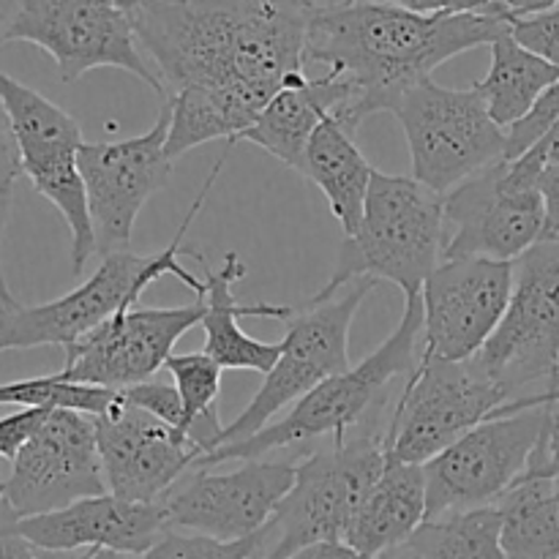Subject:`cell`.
<instances>
[{
	"label": "cell",
	"mask_w": 559,
	"mask_h": 559,
	"mask_svg": "<svg viewBox=\"0 0 559 559\" xmlns=\"http://www.w3.org/2000/svg\"><path fill=\"white\" fill-rule=\"evenodd\" d=\"M123 5L162 80L164 98L202 93L227 123L229 145L278 93L309 80L311 0H131Z\"/></svg>",
	"instance_id": "obj_1"
},
{
	"label": "cell",
	"mask_w": 559,
	"mask_h": 559,
	"mask_svg": "<svg viewBox=\"0 0 559 559\" xmlns=\"http://www.w3.org/2000/svg\"><path fill=\"white\" fill-rule=\"evenodd\" d=\"M511 16L513 0H311L306 63L391 112L437 66L511 33Z\"/></svg>",
	"instance_id": "obj_2"
},
{
	"label": "cell",
	"mask_w": 559,
	"mask_h": 559,
	"mask_svg": "<svg viewBox=\"0 0 559 559\" xmlns=\"http://www.w3.org/2000/svg\"><path fill=\"white\" fill-rule=\"evenodd\" d=\"M229 151H233V145L227 142L218 162L207 173L194 205L180 222L173 243L164 246V251H158L156 257H136L131 251H115V254L102 257V265L96 267L91 278H85V284L66 293L63 298L49 300V304L22 306L16 300L14 306L0 311V353L31 347H74L80 338L112 320L118 311L134 309L142 293L162 276H175L178 282H183L186 287L194 289V298L205 295V278H197L194 273L180 267L178 257L189 254L194 260L200 257L197 249H186L183 238L189 233V224L200 216Z\"/></svg>",
	"instance_id": "obj_3"
},
{
	"label": "cell",
	"mask_w": 559,
	"mask_h": 559,
	"mask_svg": "<svg viewBox=\"0 0 559 559\" xmlns=\"http://www.w3.org/2000/svg\"><path fill=\"white\" fill-rule=\"evenodd\" d=\"M420 338H424V300L418 293L413 298H404L396 331L364 364L325 380L309 396L300 399L282 420L265 426L249 440L218 448L211 456L200 459L191 469H207L211 464L222 462H260L271 451L304 445L320 437L344 442L347 431L364 424L366 415H371V409L382 404L388 385L396 377L413 374L420 360Z\"/></svg>",
	"instance_id": "obj_4"
},
{
	"label": "cell",
	"mask_w": 559,
	"mask_h": 559,
	"mask_svg": "<svg viewBox=\"0 0 559 559\" xmlns=\"http://www.w3.org/2000/svg\"><path fill=\"white\" fill-rule=\"evenodd\" d=\"M445 197L435 194L413 175H385L374 169L364 222L355 238H344L336 271L320 289L333 295L349 282H391L413 298L442 262Z\"/></svg>",
	"instance_id": "obj_5"
},
{
	"label": "cell",
	"mask_w": 559,
	"mask_h": 559,
	"mask_svg": "<svg viewBox=\"0 0 559 559\" xmlns=\"http://www.w3.org/2000/svg\"><path fill=\"white\" fill-rule=\"evenodd\" d=\"M388 462L385 437L364 435L333 442L298 464L295 486L262 530L257 559H289L325 540H344L347 530Z\"/></svg>",
	"instance_id": "obj_6"
},
{
	"label": "cell",
	"mask_w": 559,
	"mask_h": 559,
	"mask_svg": "<svg viewBox=\"0 0 559 559\" xmlns=\"http://www.w3.org/2000/svg\"><path fill=\"white\" fill-rule=\"evenodd\" d=\"M407 140L413 178L435 194H451L464 180L506 162V131L491 120L473 87L453 91L426 80L391 109Z\"/></svg>",
	"instance_id": "obj_7"
},
{
	"label": "cell",
	"mask_w": 559,
	"mask_h": 559,
	"mask_svg": "<svg viewBox=\"0 0 559 559\" xmlns=\"http://www.w3.org/2000/svg\"><path fill=\"white\" fill-rule=\"evenodd\" d=\"M0 109L20 173L69 224L71 271L80 276L87 260L96 254L85 180L80 175V147L85 145L80 123L5 71H0Z\"/></svg>",
	"instance_id": "obj_8"
},
{
	"label": "cell",
	"mask_w": 559,
	"mask_h": 559,
	"mask_svg": "<svg viewBox=\"0 0 559 559\" xmlns=\"http://www.w3.org/2000/svg\"><path fill=\"white\" fill-rule=\"evenodd\" d=\"M374 284L371 278H358L333 295L317 293L304 311H295L276 366L265 374L249 407L224 426L218 448L249 440L271 426L273 415L287 404H298L317 385L349 371V328Z\"/></svg>",
	"instance_id": "obj_9"
},
{
	"label": "cell",
	"mask_w": 559,
	"mask_h": 559,
	"mask_svg": "<svg viewBox=\"0 0 559 559\" xmlns=\"http://www.w3.org/2000/svg\"><path fill=\"white\" fill-rule=\"evenodd\" d=\"M0 41H27L55 60L63 82L93 69L134 74L164 98V85L147 60L120 0H25L11 3Z\"/></svg>",
	"instance_id": "obj_10"
},
{
	"label": "cell",
	"mask_w": 559,
	"mask_h": 559,
	"mask_svg": "<svg viewBox=\"0 0 559 559\" xmlns=\"http://www.w3.org/2000/svg\"><path fill=\"white\" fill-rule=\"evenodd\" d=\"M551 413L555 404L500 409L424 464L429 495L426 522L497 506L527 475Z\"/></svg>",
	"instance_id": "obj_11"
},
{
	"label": "cell",
	"mask_w": 559,
	"mask_h": 559,
	"mask_svg": "<svg viewBox=\"0 0 559 559\" xmlns=\"http://www.w3.org/2000/svg\"><path fill=\"white\" fill-rule=\"evenodd\" d=\"M508 402V393L486 374L478 358L442 360L420 349L418 366L393 409L385 435L388 456L424 467Z\"/></svg>",
	"instance_id": "obj_12"
},
{
	"label": "cell",
	"mask_w": 559,
	"mask_h": 559,
	"mask_svg": "<svg viewBox=\"0 0 559 559\" xmlns=\"http://www.w3.org/2000/svg\"><path fill=\"white\" fill-rule=\"evenodd\" d=\"M533 156L500 162L445 194L442 262L495 260L516 262L533 249L546 229Z\"/></svg>",
	"instance_id": "obj_13"
},
{
	"label": "cell",
	"mask_w": 559,
	"mask_h": 559,
	"mask_svg": "<svg viewBox=\"0 0 559 559\" xmlns=\"http://www.w3.org/2000/svg\"><path fill=\"white\" fill-rule=\"evenodd\" d=\"M486 374L516 399L519 391L549 380L559 366V235L540 238L513 262V293L495 336L480 349Z\"/></svg>",
	"instance_id": "obj_14"
},
{
	"label": "cell",
	"mask_w": 559,
	"mask_h": 559,
	"mask_svg": "<svg viewBox=\"0 0 559 559\" xmlns=\"http://www.w3.org/2000/svg\"><path fill=\"white\" fill-rule=\"evenodd\" d=\"M169 107L162 104L156 123L140 136L112 142H85L80 147V175L85 180L96 254L129 251L142 205L173 178L167 156Z\"/></svg>",
	"instance_id": "obj_15"
},
{
	"label": "cell",
	"mask_w": 559,
	"mask_h": 559,
	"mask_svg": "<svg viewBox=\"0 0 559 559\" xmlns=\"http://www.w3.org/2000/svg\"><path fill=\"white\" fill-rule=\"evenodd\" d=\"M109 495L93 418L55 409L11 462L3 500L16 522L63 511L80 500Z\"/></svg>",
	"instance_id": "obj_16"
},
{
	"label": "cell",
	"mask_w": 559,
	"mask_h": 559,
	"mask_svg": "<svg viewBox=\"0 0 559 559\" xmlns=\"http://www.w3.org/2000/svg\"><path fill=\"white\" fill-rule=\"evenodd\" d=\"M298 467L287 462H243L233 473L194 469L158 502L167 530H189L216 540L262 533L295 486Z\"/></svg>",
	"instance_id": "obj_17"
},
{
	"label": "cell",
	"mask_w": 559,
	"mask_h": 559,
	"mask_svg": "<svg viewBox=\"0 0 559 559\" xmlns=\"http://www.w3.org/2000/svg\"><path fill=\"white\" fill-rule=\"evenodd\" d=\"M205 320V295L178 309H123L66 349L60 377L123 393L156 377L186 331Z\"/></svg>",
	"instance_id": "obj_18"
},
{
	"label": "cell",
	"mask_w": 559,
	"mask_h": 559,
	"mask_svg": "<svg viewBox=\"0 0 559 559\" xmlns=\"http://www.w3.org/2000/svg\"><path fill=\"white\" fill-rule=\"evenodd\" d=\"M513 293V262L448 260L420 289L424 353L469 360L486 347L506 317Z\"/></svg>",
	"instance_id": "obj_19"
},
{
	"label": "cell",
	"mask_w": 559,
	"mask_h": 559,
	"mask_svg": "<svg viewBox=\"0 0 559 559\" xmlns=\"http://www.w3.org/2000/svg\"><path fill=\"white\" fill-rule=\"evenodd\" d=\"M93 424L107 491L118 500L158 506L202 459L178 429L134 407L120 393Z\"/></svg>",
	"instance_id": "obj_20"
},
{
	"label": "cell",
	"mask_w": 559,
	"mask_h": 559,
	"mask_svg": "<svg viewBox=\"0 0 559 559\" xmlns=\"http://www.w3.org/2000/svg\"><path fill=\"white\" fill-rule=\"evenodd\" d=\"M14 533L41 555L102 549L142 557L156 546L167 527L158 506H140L102 495L74 502L63 511L22 519L14 524Z\"/></svg>",
	"instance_id": "obj_21"
},
{
	"label": "cell",
	"mask_w": 559,
	"mask_h": 559,
	"mask_svg": "<svg viewBox=\"0 0 559 559\" xmlns=\"http://www.w3.org/2000/svg\"><path fill=\"white\" fill-rule=\"evenodd\" d=\"M331 115L342 118L349 129L358 131L366 118H371L364 98L336 76H317L306 80L304 85L287 87L278 93L251 129L238 136V142H251L278 158L287 167L304 173L306 151L314 131L325 123Z\"/></svg>",
	"instance_id": "obj_22"
},
{
	"label": "cell",
	"mask_w": 559,
	"mask_h": 559,
	"mask_svg": "<svg viewBox=\"0 0 559 559\" xmlns=\"http://www.w3.org/2000/svg\"><path fill=\"white\" fill-rule=\"evenodd\" d=\"M197 262L205 271V320H202V331H205V349L202 353L211 355L222 369H243V371H260V374H271L276 366L278 355H282V342L267 344L260 338H251L243 328L238 325L240 317H265V320H284L289 322L295 317V309L289 306H249L240 304L235 298V282L246 276V265L235 251L224 257L218 267L202 257Z\"/></svg>",
	"instance_id": "obj_23"
},
{
	"label": "cell",
	"mask_w": 559,
	"mask_h": 559,
	"mask_svg": "<svg viewBox=\"0 0 559 559\" xmlns=\"http://www.w3.org/2000/svg\"><path fill=\"white\" fill-rule=\"evenodd\" d=\"M426 511L429 495L424 467L388 456L385 469L360 502L344 544L364 557L380 559L413 538L415 530L426 522Z\"/></svg>",
	"instance_id": "obj_24"
},
{
	"label": "cell",
	"mask_w": 559,
	"mask_h": 559,
	"mask_svg": "<svg viewBox=\"0 0 559 559\" xmlns=\"http://www.w3.org/2000/svg\"><path fill=\"white\" fill-rule=\"evenodd\" d=\"M355 134L358 131L331 115L311 136L304 164V175L325 194L344 238L358 235L366 197H369L371 178H374V167L360 153Z\"/></svg>",
	"instance_id": "obj_25"
},
{
	"label": "cell",
	"mask_w": 559,
	"mask_h": 559,
	"mask_svg": "<svg viewBox=\"0 0 559 559\" xmlns=\"http://www.w3.org/2000/svg\"><path fill=\"white\" fill-rule=\"evenodd\" d=\"M559 82V71L546 60L519 47L506 33L491 44L489 74L475 82V91L486 98L491 120L502 131L522 120L533 109V104Z\"/></svg>",
	"instance_id": "obj_26"
},
{
	"label": "cell",
	"mask_w": 559,
	"mask_h": 559,
	"mask_svg": "<svg viewBox=\"0 0 559 559\" xmlns=\"http://www.w3.org/2000/svg\"><path fill=\"white\" fill-rule=\"evenodd\" d=\"M413 559H506L497 506L424 522L407 540Z\"/></svg>",
	"instance_id": "obj_27"
},
{
	"label": "cell",
	"mask_w": 559,
	"mask_h": 559,
	"mask_svg": "<svg viewBox=\"0 0 559 559\" xmlns=\"http://www.w3.org/2000/svg\"><path fill=\"white\" fill-rule=\"evenodd\" d=\"M164 369L173 374L175 388L183 402V435L202 459L218 448L224 426L216 413V399L222 393V366L205 353L173 355Z\"/></svg>",
	"instance_id": "obj_28"
},
{
	"label": "cell",
	"mask_w": 559,
	"mask_h": 559,
	"mask_svg": "<svg viewBox=\"0 0 559 559\" xmlns=\"http://www.w3.org/2000/svg\"><path fill=\"white\" fill-rule=\"evenodd\" d=\"M118 393L93 385H76L58 374L33 377V380L0 382V404H16L22 409H69V413L98 418L115 404Z\"/></svg>",
	"instance_id": "obj_29"
},
{
	"label": "cell",
	"mask_w": 559,
	"mask_h": 559,
	"mask_svg": "<svg viewBox=\"0 0 559 559\" xmlns=\"http://www.w3.org/2000/svg\"><path fill=\"white\" fill-rule=\"evenodd\" d=\"M262 546V533L240 540H216L207 535L175 533L167 530L151 551L140 559H257Z\"/></svg>",
	"instance_id": "obj_30"
},
{
	"label": "cell",
	"mask_w": 559,
	"mask_h": 559,
	"mask_svg": "<svg viewBox=\"0 0 559 559\" xmlns=\"http://www.w3.org/2000/svg\"><path fill=\"white\" fill-rule=\"evenodd\" d=\"M559 123V82L551 85L538 102L533 104L522 120L506 129V162L527 156L535 145L546 140Z\"/></svg>",
	"instance_id": "obj_31"
},
{
	"label": "cell",
	"mask_w": 559,
	"mask_h": 559,
	"mask_svg": "<svg viewBox=\"0 0 559 559\" xmlns=\"http://www.w3.org/2000/svg\"><path fill=\"white\" fill-rule=\"evenodd\" d=\"M511 38L559 71V3L549 0L544 9L516 16L511 22Z\"/></svg>",
	"instance_id": "obj_32"
},
{
	"label": "cell",
	"mask_w": 559,
	"mask_h": 559,
	"mask_svg": "<svg viewBox=\"0 0 559 559\" xmlns=\"http://www.w3.org/2000/svg\"><path fill=\"white\" fill-rule=\"evenodd\" d=\"M120 396H123L126 402L134 404V407L156 415L158 420H164V424L173 426V429H178L180 435H183V402H180V393L175 385L153 377V380L129 388V391H123Z\"/></svg>",
	"instance_id": "obj_33"
},
{
	"label": "cell",
	"mask_w": 559,
	"mask_h": 559,
	"mask_svg": "<svg viewBox=\"0 0 559 559\" xmlns=\"http://www.w3.org/2000/svg\"><path fill=\"white\" fill-rule=\"evenodd\" d=\"M55 409H20L14 415H5L0 418V456L14 462L20 456L22 448L33 440V437L41 431V426L47 424V418L52 415Z\"/></svg>",
	"instance_id": "obj_34"
},
{
	"label": "cell",
	"mask_w": 559,
	"mask_h": 559,
	"mask_svg": "<svg viewBox=\"0 0 559 559\" xmlns=\"http://www.w3.org/2000/svg\"><path fill=\"white\" fill-rule=\"evenodd\" d=\"M16 173H20V164H16L14 145H3L0 142V246H3V229H5V216H9L11 205V186H14ZM16 298L9 293V284L3 278V267H0V311L14 306Z\"/></svg>",
	"instance_id": "obj_35"
},
{
	"label": "cell",
	"mask_w": 559,
	"mask_h": 559,
	"mask_svg": "<svg viewBox=\"0 0 559 559\" xmlns=\"http://www.w3.org/2000/svg\"><path fill=\"white\" fill-rule=\"evenodd\" d=\"M524 478H559V409L555 407L546 429L544 440H540L538 451L533 453L527 475Z\"/></svg>",
	"instance_id": "obj_36"
},
{
	"label": "cell",
	"mask_w": 559,
	"mask_h": 559,
	"mask_svg": "<svg viewBox=\"0 0 559 559\" xmlns=\"http://www.w3.org/2000/svg\"><path fill=\"white\" fill-rule=\"evenodd\" d=\"M540 200H544V216L546 229L544 238H557L559 235V164H549L544 167L538 178Z\"/></svg>",
	"instance_id": "obj_37"
},
{
	"label": "cell",
	"mask_w": 559,
	"mask_h": 559,
	"mask_svg": "<svg viewBox=\"0 0 559 559\" xmlns=\"http://www.w3.org/2000/svg\"><path fill=\"white\" fill-rule=\"evenodd\" d=\"M289 559H369V557L355 551L353 546L344 544V540H325V544L306 546V549H300L298 555H293Z\"/></svg>",
	"instance_id": "obj_38"
},
{
	"label": "cell",
	"mask_w": 559,
	"mask_h": 559,
	"mask_svg": "<svg viewBox=\"0 0 559 559\" xmlns=\"http://www.w3.org/2000/svg\"><path fill=\"white\" fill-rule=\"evenodd\" d=\"M0 559H38V551L14 530H5L0 533Z\"/></svg>",
	"instance_id": "obj_39"
},
{
	"label": "cell",
	"mask_w": 559,
	"mask_h": 559,
	"mask_svg": "<svg viewBox=\"0 0 559 559\" xmlns=\"http://www.w3.org/2000/svg\"><path fill=\"white\" fill-rule=\"evenodd\" d=\"M530 156H533L540 167L559 164V123L555 126V131H551V134L540 142V145H535L533 151H530Z\"/></svg>",
	"instance_id": "obj_40"
},
{
	"label": "cell",
	"mask_w": 559,
	"mask_h": 559,
	"mask_svg": "<svg viewBox=\"0 0 559 559\" xmlns=\"http://www.w3.org/2000/svg\"><path fill=\"white\" fill-rule=\"evenodd\" d=\"M549 513H551V533H555L557 549H559V478H551V491H549Z\"/></svg>",
	"instance_id": "obj_41"
},
{
	"label": "cell",
	"mask_w": 559,
	"mask_h": 559,
	"mask_svg": "<svg viewBox=\"0 0 559 559\" xmlns=\"http://www.w3.org/2000/svg\"><path fill=\"white\" fill-rule=\"evenodd\" d=\"M74 559H134L129 555H118V551H102V549H93V551H85V555L74 557Z\"/></svg>",
	"instance_id": "obj_42"
},
{
	"label": "cell",
	"mask_w": 559,
	"mask_h": 559,
	"mask_svg": "<svg viewBox=\"0 0 559 559\" xmlns=\"http://www.w3.org/2000/svg\"><path fill=\"white\" fill-rule=\"evenodd\" d=\"M3 502H5L3 500V484H0V506H3Z\"/></svg>",
	"instance_id": "obj_43"
},
{
	"label": "cell",
	"mask_w": 559,
	"mask_h": 559,
	"mask_svg": "<svg viewBox=\"0 0 559 559\" xmlns=\"http://www.w3.org/2000/svg\"><path fill=\"white\" fill-rule=\"evenodd\" d=\"M555 385H559V366H557V374H555Z\"/></svg>",
	"instance_id": "obj_44"
}]
</instances>
